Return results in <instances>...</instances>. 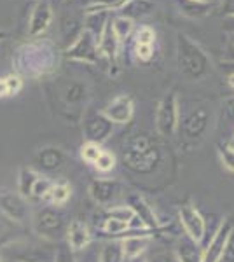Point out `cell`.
<instances>
[{
	"instance_id": "6",
	"label": "cell",
	"mask_w": 234,
	"mask_h": 262,
	"mask_svg": "<svg viewBox=\"0 0 234 262\" xmlns=\"http://www.w3.org/2000/svg\"><path fill=\"white\" fill-rule=\"evenodd\" d=\"M156 128L161 137H173L178 129V101L175 93H168L157 105Z\"/></svg>"
},
{
	"instance_id": "33",
	"label": "cell",
	"mask_w": 234,
	"mask_h": 262,
	"mask_svg": "<svg viewBox=\"0 0 234 262\" xmlns=\"http://www.w3.org/2000/svg\"><path fill=\"white\" fill-rule=\"evenodd\" d=\"M51 187H53V182H51L48 177H40L39 175L35 185H33L32 198H35V200H46V198H48V194L51 192Z\"/></svg>"
},
{
	"instance_id": "21",
	"label": "cell",
	"mask_w": 234,
	"mask_h": 262,
	"mask_svg": "<svg viewBox=\"0 0 234 262\" xmlns=\"http://www.w3.org/2000/svg\"><path fill=\"white\" fill-rule=\"evenodd\" d=\"M151 238L152 236H124V238L121 239L124 259L131 260V259H137V257H142L143 252L148 248Z\"/></svg>"
},
{
	"instance_id": "48",
	"label": "cell",
	"mask_w": 234,
	"mask_h": 262,
	"mask_svg": "<svg viewBox=\"0 0 234 262\" xmlns=\"http://www.w3.org/2000/svg\"><path fill=\"white\" fill-rule=\"evenodd\" d=\"M193 2H201V4H210L211 0H193Z\"/></svg>"
},
{
	"instance_id": "13",
	"label": "cell",
	"mask_w": 234,
	"mask_h": 262,
	"mask_svg": "<svg viewBox=\"0 0 234 262\" xmlns=\"http://www.w3.org/2000/svg\"><path fill=\"white\" fill-rule=\"evenodd\" d=\"M208 121H210V116L205 108H198V111L190 112L189 116L182 121V126H180V131L184 133V138L185 140H198L205 135V131L208 128Z\"/></svg>"
},
{
	"instance_id": "10",
	"label": "cell",
	"mask_w": 234,
	"mask_h": 262,
	"mask_svg": "<svg viewBox=\"0 0 234 262\" xmlns=\"http://www.w3.org/2000/svg\"><path fill=\"white\" fill-rule=\"evenodd\" d=\"M135 112V103L133 98L130 95H119L116 96L110 103H107V107L101 111L107 119L112 124H127L133 117Z\"/></svg>"
},
{
	"instance_id": "47",
	"label": "cell",
	"mask_w": 234,
	"mask_h": 262,
	"mask_svg": "<svg viewBox=\"0 0 234 262\" xmlns=\"http://www.w3.org/2000/svg\"><path fill=\"white\" fill-rule=\"evenodd\" d=\"M127 262H147V259H143V257H137V259H131Z\"/></svg>"
},
{
	"instance_id": "34",
	"label": "cell",
	"mask_w": 234,
	"mask_h": 262,
	"mask_svg": "<svg viewBox=\"0 0 234 262\" xmlns=\"http://www.w3.org/2000/svg\"><path fill=\"white\" fill-rule=\"evenodd\" d=\"M127 229H130V226L126 222L116 221V219H110V217L105 219L103 231L110 236H124V232H127Z\"/></svg>"
},
{
	"instance_id": "18",
	"label": "cell",
	"mask_w": 234,
	"mask_h": 262,
	"mask_svg": "<svg viewBox=\"0 0 234 262\" xmlns=\"http://www.w3.org/2000/svg\"><path fill=\"white\" fill-rule=\"evenodd\" d=\"M89 196L91 200L101 206H107L117 196V182L109 179H96L89 185Z\"/></svg>"
},
{
	"instance_id": "8",
	"label": "cell",
	"mask_w": 234,
	"mask_h": 262,
	"mask_svg": "<svg viewBox=\"0 0 234 262\" xmlns=\"http://www.w3.org/2000/svg\"><path fill=\"white\" fill-rule=\"evenodd\" d=\"M0 213L9 217L11 221L23 224L27 222L32 215L30 203L27 198H23L19 192H2L0 194Z\"/></svg>"
},
{
	"instance_id": "35",
	"label": "cell",
	"mask_w": 234,
	"mask_h": 262,
	"mask_svg": "<svg viewBox=\"0 0 234 262\" xmlns=\"http://www.w3.org/2000/svg\"><path fill=\"white\" fill-rule=\"evenodd\" d=\"M114 166H116V156H114L112 152H107V150L101 152V156L98 158V161L95 163L96 170L98 171H103V173L112 171Z\"/></svg>"
},
{
	"instance_id": "45",
	"label": "cell",
	"mask_w": 234,
	"mask_h": 262,
	"mask_svg": "<svg viewBox=\"0 0 234 262\" xmlns=\"http://www.w3.org/2000/svg\"><path fill=\"white\" fill-rule=\"evenodd\" d=\"M224 11L227 16H234V0H227V2L224 4Z\"/></svg>"
},
{
	"instance_id": "38",
	"label": "cell",
	"mask_w": 234,
	"mask_h": 262,
	"mask_svg": "<svg viewBox=\"0 0 234 262\" xmlns=\"http://www.w3.org/2000/svg\"><path fill=\"white\" fill-rule=\"evenodd\" d=\"M219 154H220V161L229 171L234 173V149L229 145H222L219 147Z\"/></svg>"
},
{
	"instance_id": "44",
	"label": "cell",
	"mask_w": 234,
	"mask_h": 262,
	"mask_svg": "<svg viewBox=\"0 0 234 262\" xmlns=\"http://www.w3.org/2000/svg\"><path fill=\"white\" fill-rule=\"evenodd\" d=\"M224 111H225V114H227L229 119H231V121L234 122V100H232V101H229V103L225 105Z\"/></svg>"
},
{
	"instance_id": "39",
	"label": "cell",
	"mask_w": 234,
	"mask_h": 262,
	"mask_svg": "<svg viewBox=\"0 0 234 262\" xmlns=\"http://www.w3.org/2000/svg\"><path fill=\"white\" fill-rule=\"evenodd\" d=\"M154 39H156V33L151 27H142L137 33V44L154 46Z\"/></svg>"
},
{
	"instance_id": "1",
	"label": "cell",
	"mask_w": 234,
	"mask_h": 262,
	"mask_svg": "<svg viewBox=\"0 0 234 262\" xmlns=\"http://www.w3.org/2000/svg\"><path fill=\"white\" fill-rule=\"evenodd\" d=\"M14 67L18 74L25 77H40L51 74L58 67V51L48 40L25 44L16 51Z\"/></svg>"
},
{
	"instance_id": "36",
	"label": "cell",
	"mask_w": 234,
	"mask_h": 262,
	"mask_svg": "<svg viewBox=\"0 0 234 262\" xmlns=\"http://www.w3.org/2000/svg\"><path fill=\"white\" fill-rule=\"evenodd\" d=\"M54 262H77L75 260V252H72V248L67 245V242H59L56 245V257Z\"/></svg>"
},
{
	"instance_id": "31",
	"label": "cell",
	"mask_w": 234,
	"mask_h": 262,
	"mask_svg": "<svg viewBox=\"0 0 234 262\" xmlns=\"http://www.w3.org/2000/svg\"><path fill=\"white\" fill-rule=\"evenodd\" d=\"M107 217L116 219V221L126 222L127 226L131 224V221L135 219V212L130 205H119V206H112V208L107 212Z\"/></svg>"
},
{
	"instance_id": "26",
	"label": "cell",
	"mask_w": 234,
	"mask_h": 262,
	"mask_svg": "<svg viewBox=\"0 0 234 262\" xmlns=\"http://www.w3.org/2000/svg\"><path fill=\"white\" fill-rule=\"evenodd\" d=\"M72 196V189L67 182H58V184H53L51 187V192L48 194V200L53 206H63L67 201L70 200Z\"/></svg>"
},
{
	"instance_id": "14",
	"label": "cell",
	"mask_w": 234,
	"mask_h": 262,
	"mask_svg": "<svg viewBox=\"0 0 234 262\" xmlns=\"http://www.w3.org/2000/svg\"><path fill=\"white\" fill-rule=\"evenodd\" d=\"M65 242L72 248V252H82L84 248L91 245V232H89L86 224L75 219V221H70L69 227H67Z\"/></svg>"
},
{
	"instance_id": "30",
	"label": "cell",
	"mask_w": 234,
	"mask_h": 262,
	"mask_svg": "<svg viewBox=\"0 0 234 262\" xmlns=\"http://www.w3.org/2000/svg\"><path fill=\"white\" fill-rule=\"evenodd\" d=\"M182 12L190 18H203L210 12V4L193 2V0H182Z\"/></svg>"
},
{
	"instance_id": "22",
	"label": "cell",
	"mask_w": 234,
	"mask_h": 262,
	"mask_svg": "<svg viewBox=\"0 0 234 262\" xmlns=\"http://www.w3.org/2000/svg\"><path fill=\"white\" fill-rule=\"evenodd\" d=\"M117 9H121V16L135 19L151 14L154 11V2L152 0H122Z\"/></svg>"
},
{
	"instance_id": "42",
	"label": "cell",
	"mask_w": 234,
	"mask_h": 262,
	"mask_svg": "<svg viewBox=\"0 0 234 262\" xmlns=\"http://www.w3.org/2000/svg\"><path fill=\"white\" fill-rule=\"evenodd\" d=\"M147 262H178L177 257L169 252H156L147 259Z\"/></svg>"
},
{
	"instance_id": "2",
	"label": "cell",
	"mask_w": 234,
	"mask_h": 262,
	"mask_svg": "<svg viewBox=\"0 0 234 262\" xmlns=\"http://www.w3.org/2000/svg\"><path fill=\"white\" fill-rule=\"evenodd\" d=\"M161 161V152L157 143L147 135H135L124 143L122 164L126 170L137 175H151Z\"/></svg>"
},
{
	"instance_id": "46",
	"label": "cell",
	"mask_w": 234,
	"mask_h": 262,
	"mask_svg": "<svg viewBox=\"0 0 234 262\" xmlns=\"http://www.w3.org/2000/svg\"><path fill=\"white\" fill-rule=\"evenodd\" d=\"M227 82H229V86H231L232 90H234V72H232V74H231V75H229V77H227Z\"/></svg>"
},
{
	"instance_id": "51",
	"label": "cell",
	"mask_w": 234,
	"mask_h": 262,
	"mask_svg": "<svg viewBox=\"0 0 234 262\" xmlns=\"http://www.w3.org/2000/svg\"><path fill=\"white\" fill-rule=\"evenodd\" d=\"M231 44H232V48H234V33L231 35Z\"/></svg>"
},
{
	"instance_id": "40",
	"label": "cell",
	"mask_w": 234,
	"mask_h": 262,
	"mask_svg": "<svg viewBox=\"0 0 234 262\" xmlns=\"http://www.w3.org/2000/svg\"><path fill=\"white\" fill-rule=\"evenodd\" d=\"M137 56H138V60L148 61L152 56H154V46H148V44H137Z\"/></svg>"
},
{
	"instance_id": "37",
	"label": "cell",
	"mask_w": 234,
	"mask_h": 262,
	"mask_svg": "<svg viewBox=\"0 0 234 262\" xmlns=\"http://www.w3.org/2000/svg\"><path fill=\"white\" fill-rule=\"evenodd\" d=\"M88 6H86V12H93V11H110V9H116L117 4L121 0H86Z\"/></svg>"
},
{
	"instance_id": "19",
	"label": "cell",
	"mask_w": 234,
	"mask_h": 262,
	"mask_svg": "<svg viewBox=\"0 0 234 262\" xmlns=\"http://www.w3.org/2000/svg\"><path fill=\"white\" fill-rule=\"evenodd\" d=\"M65 163V154L56 147H44L37 152L35 166L42 171H56Z\"/></svg>"
},
{
	"instance_id": "43",
	"label": "cell",
	"mask_w": 234,
	"mask_h": 262,
	"mask_svg": "<svg viewBox=\"0 0 234 262\" xmlns=\"http://www.w3.org/2000/svg\"><path fill=\"white\" fill-rule=\"evenodd\" d=\"M222 260L224 262H234V229H232L231 236H229V239H227V247H225Z\"/></svg>"
},
{
	"instance_id": "16",
	"label": "cell",
	"mask_w": 234,
	"mask_h": 262,
	"mask_svg": "<svg viewBox=\"0 0 234 262\" xmlns=\"http://www.w3.org/2000/svg\"><path fill=\"white\" fill-rule=\"evenodd\" d=\"M127 205L133 208L135 215H137V219L140 222L143 224V227L148 229L151 232H157L161 231V222L159 219L156 217L154 210H152V206H148V203L143 200V198L140 196H131L130 198V203Z\"/></svg>"
},
{
	"instance_id": "4",
	"label": "cell",
	"mask_w": 234,
	"mask_h": 262,
	"mask_svg": "<svg viewBox=\"0 0 234 262\" xmlns=\"http://www.w3.org/2000/svg\"><path fill=\"white\" fill-rule=\"evenodd\" d=\"M178 69L190 81L201 79L210 70V61L205 51L185 35L178 37Z\"/></svg>"
},
{
	"instance_id": "3",
	"label": "cell",
	"mask_w": 234,
	"mask_h": 262,
	"mask_svg": "<svg viewBox=\"0 0 234 262\" xmlns=\"http://www.w3.org/2000/svg\"><path fill=\"white\" fill-rule=\"evenodd\" d=\"M67 215L59 206H42L37 210L32 217L33 231L39 238L51 243H59L67 236V227H69Z\"/></svg>"
},
{
	"instance_id": "25",
	"label": "cell",
	"mask_w": 234,
	"mask_h": 262,
	"mask_svg": "<svg viewBox=\"0 0 234 262\" xmlns=\"http://www.w3.org/2000/svg\"><path fill=\"white\" fill-rule=\"evenodd\" d=\"M109 23V11H93L86 12V30L91 32L93 35L100 37V33L103 32L105 25Z\"/></svg>"
},
{
	"instance_id": "5",
	"label": "cell",
	"mask_w": 234,
	"mask_h": 262,
	"mask_svg": "<svg viewBox=\"0 0 234 262\" xmlns=\"http://www.w3.org/2000/svg\"><path fill=\"white\" fill-rule=\"evenodd\" d=\"M7 259L11 262H54L56 257V243L46 242H23L18 239L16 243L4 248Z\"/></svg>"
},
{
	"instance_id": "52",
	"label": "cell",
	"mask_w": 234,
	"mask_h": 262,
	"mask_svg": "<svg viewBox=\"0 0 234 262\" xmlns=\"http://www.w3.org/2000/svg\"><path fill=\"white\" fill-rule=\"evenodd\" d=\"M0 262H4V259H2V255H0Z\"/></svg>"
},
{
	"instance_id": "32",
	"label": "cell",
	"mask_w": 234,
	"mask_h": 262,
	"mask_svg": "<svg viewBox=\"0 0 234 262\" xmlns=\"http://www.w3.org/2000/svg\"><path fill=\"white\" fill-rule=\"evenodd\" d=\"M101 149L100 143H95V142H86L82 147H80V156H82V159L86 161L88 164H95L98 161V158L101 156Z\"/></svg>"
},
{
	"instance_id": "28",
	"label": "cell",
	"mask_w": 234,
	"mask_h": 262,
	"mask_svg": "<svg viewBox=\"0 0 234 262\" xmlns=\"http://www.w3.org/2000/svg\"><path fill=\"white\" fill-rule=\"evenodd\" d=\"M121 242H109L100 248V262H124Z\"/></svg>"
},
{
	"instance_id": "15",
	"label": "cell",
	"mask_w": 234,
	"mask_h": 262,
	"mask_svg": "<svg viewBox=\"0 0 234 262\" xmlns=\"http://www.w3.org/2000/svg\"><path fill=\"white\" fill-rule=\"evenodd\" d=\"M51 19H53V9H51L48 0H40L32 11L28 23V33L30 37H39L49 28Z\"/></svg>"
},
{
	"instance_id": "11",
	"label": "cell",
	"mask_w": 234,
	"mask_h": 262,
	"mask_svg": "<svg viewBox=\"0 0 234 262\" xmlns=\"http://www.w3.org/2000/svg\"><path fill=\"white\" fill-rule=\"evenodd\" d=\"M232 222L231 221H224L220 224V227L215 231L214 238L210 239L208 247L205 248V257L203 262H222L225 247H227V239L232 232Z\"/></svg>"
},
{
	"instance_id": "7",
	"label": "cell",
	"mask_w": 234,
	"mask_h": 262,
	"mask_svg": "<svg viewBox=\"0 0 234 262\" xmlns=\"http://www.w3.org/2000/svg\"><path fill=\"white\" fill-rule=\"evenodd\" d=\"M65 56L74 61H84V63H96L100 60V48H98V37L93 35L84 28L74 40L70 48H67Z\"/></svg>"
},
{
	"instance_id": "17",
	"label": "cell",
	"mask_w": 234,
	"mask_h": 262,
	"mask_svg": "<svg viewBox=\"0 0 234 262\" xmlns=\"http://www.w3.org/2000/svg\"><path fill=\"white\" fill-rule=\"evenodd\" d=\"M175 257L178 262H203L205 250L199 247V242L189 238V236L184 232V234L177 239Z\"/></svg>"
},
{
	"instance_id": "24",
	"label": "cell",
	"mask_w": 234,
	"mask_h": 262,
	"mask_svg": "<svg viewBox=\"0 0 234 262\" xmlns=\"http://www.w3.org/2000/svg\"><path fill=\"white\" fill-rule=\"evenodd\" d=\"M37 179H39V173L32 168H21L18 173V192L23 198H32V191H33V185H35Z\"/></svg>"
},
{
	"instance_id": "27",
	"label": "cell",
	"mask_w": 234,
	"mask_h": 262,
	"mask_svg": "<svg viewBox=\"0 0 234 262\" xmlns=\"http://www.w3.org/2000/svg\"><path fill=\"white\" fill-rule=\"evenodd\" d=\"M110 27H112V32H114V35H116V39L119 42H122L131 35L135 23H133V19L126 18V16H116V18L110 21Z\"/></svg>"
},
{
	"instance_id": "12",
	"label": "cell",
	"mask_w": 234,
	"mask_h": 262,
	"mask_svg": "<svg viewBox=\"0 0 234 262\" xmlns=\"http://www.w3.org/2000/svg\"><path fill=\"white\" fill-rule=\"evenodd\" d=\"M112 128L114 124L103 114H93L84 122V135H86L88 142H95L101 145L112 135Z\"/></svg>"
},
{
	"instance_id": "9",
	"label": "cell",
	"mask_w": 234,
	"mask_h": 262,
	"mask_svg": "<svg viewBox=\"0 0 234 262\" xmlns=\"http://www.w3.org/2000/svg\"><path fill=\"white\" fill-rule=\"evenodd\" d=\"M178 219L184 227V232L189 238L201 242L206 234V222L203 219V215L199 213V210L193 205H184L178 212Z\"/></svg>"
},
{
	"instance_id": "20",
	"label": "cell",
	"mask_w": 234,
	"mask_h": 262,
	"mask_svg": "<svg viewBox=\"0 0 234 262\" xmlns=\"http://www.w3.org/2000/svg\"><path fill=\"white\" fill-rule=\"evenodd\" d=\"M98 48H100V56L107 58L110 63H116L117 60V49H119V40L116 39L112 32V27H110V19L109 23L105 25L103 32L98 37Z\"/></svg>"
},
{
	"instance_id": "50",
	"label": "cell",
	"mask_w": 234,
	"mask_h": 262,
	"mask_svg": "<svg viewBox=\"0 0 234 262\" xmlns=\"http://www.w3.org/2000/svg\"><path fill=\"white\" fill-rule=\"evenodd\" d=\"M4 37H6V32H0V40H2Z\"/></svg>"
},
{
	"instance_id": "49",
	"label": "cell",
	"mask_w": 234,
	"mask_h": 262,
	"mask_svg": "<svg viewBox=\"0 0 234 262\" xmlns=\"http://www.w3.org/2000/svg\"><path fill=\"white\" fill-rule=\"evenodd\" d=\"M229 147H232V149H234V133H232V138H231V142H229Z\"/></svg>"
},
{
	"instance_id": "41",
	"label": "cell",
	"mask_w": 234,
	"mask_h": 262,
	"mask_svg": "<svg viewBox=\"0 0 234 262\" xmlns=\"http://www.w3.org/2000/svg\"><path fill=\"white\" fill-rule=\"evenodd\" d=\"M79 262H100V250H96L95 247L89 245L88 248L82 250V259Z\"/></svg>"
},
{
	"instance_id": "23",
	"label": "cell",
	"mask_w": 234,
	"mask_h": 262,
	"mask_svg": "<svg viewBox=\"0 0 234 262\" xmlns=\"http://www.w3.org/2000/svg\"><path fill=\"white\" fill-rule=\"evenodd\" d=\"M21 239V227L18 222L11 221L4 213H0V250Z\"/></svg>"
},
{
	"instance_id": "29",
	"label": "cell",
	"mask_w": 234,
	"mask_h": 262,
	"mask_svg": "<svg viewBox=\"0 0 234 262\" xmlns=\"http://www.w3.org/2000/svg\"><path fill=\"white\" fill-rule=\"evenodd\" d=\"M23 88V81L19 75H7V77L0 79V98L6 96H14L18 95Z\"/></svg>"
}]
</instances>
